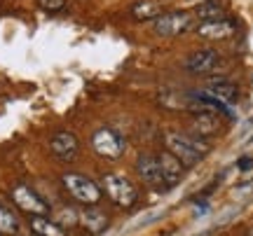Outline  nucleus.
<instances>
[{
	"instance_id": "nucleus-6",
	"label": "nucleus",
	"mask_w": 253,
	"mask_h": 236,
	"mask_svg": "<svg viewBox=\"0 0 253 236\" xmlns=\"http://www.w3.org/2000/svg\"><path fill=\"white\" fill-rule=\"evenodd\" d=\"M9 197L14 201V206L19 210H24L26 215H49V203H47L33 187H28L24 182H19L12 187Z\"/></svg>"
},
{
	"instance_id": "nucleus-20",
	"label": "nucleus",
	"mask_w": 253,
	"mask_h": 236,
	"mask_svg": "<svg viewBox=\"0 0 253 236\" xmlns=\"http://www.w3.org/2000/svg\"><path fill=\"white\" fill-rule=\"evenodd\" d=\"M188 5H199V2H204V0H185Z\"/></svg>"
},
{
	"instance_id": "nucleus-16",
	"label": "nucleus",
	"mask_w": 253,
	"mask_h": 236,
	"mask_svg": "<svg viewBox=\"0 0 253 236\" xmlns=\"http://www.w3.org/2000/svg\"><path fill=\"white\" fill-rule=\"evenodd\" d=\"M131 14L138 21H155V19L162 14V7L157 0H138L131 5Z\"/></svg>"
},
{
	"instance_id": "nucleus-3",
	"label": "nucleus",
	"mask_w": 253,
	"mask_h": 236,
	"mask_svg": "<svg viewBox=\"0 0 253 236\" xmlns=\"http://www.w3.org/2000/svg\"><path fill=\"white\" fill-rule=\"evenodd\" d=\"M61 185H63V190L71 194V199H75L82 206H96L101 201V197H103L99 185L91 180V178L82 175V173H73V171L63 173Z\"/></svg>"
},
{
	"instance_id": "nucleus-7",
	"label": "nucleus",
	"mask_w": 253,
	"mask_h": 236,
	"mask_svg": "<svg viewBox=\"0 0 253 236\" xmlns=\"http://www.w3.org/2000/svg\"><path fill=\"white\" fill-rule=\"evenodd\" d=\"M49 150H52V155L59 162L73 164L80 155V140H78V136L73 131H59L49 140Z\"/></svg>"
},
{
	"instance_id": "nucleus-21",
	"label": "nucleus",
	"mask_w": 253,
	"mask_h": 236,
	"mask_svg": "<svg viewBox=\"0 0 253 236\" xmlns=\"http://www.w3.org/2000/svg\"><path fill=\"white\" fill-rule=\"evenodd\" d=\"M246 236H253V229H249V232H246Z\"/></svg>"
},
{
	"instance_id": "nucleus-2",
	"label": "nucleus",
	"mask_w": 253,
	"mask_h": 236,
	"mask_svg": "<svg viewBox=\"0 0 253 236\" xmlns=\"http://www.w3.org/2000/svg\"><path fill=\"white\" fill-rule=\"evenodd\" d=\"M99 187L115 206H120V208H131L136 201H138V190H136V185L129 180V178L120 175V173H103Z\"/></svg>"
},
{
	"instance_id": "nucleus-14",
	"label": "nucleus",
	"mask_w": 253,
	"mask_h": 236,
	"mask_svg": "<svg viewBox=\"0 0 253 236\" xmlns=\"http://www.w3.org/2000/svg\"><path fill=\"white\" fill-rule=\"evenodd\" d=\"M28 227L36 236H68L66 227L54 222L49 215H28Z\"/></svg>"
},
{
	"instance_id": "nucleus-11",
	"label": "nucleus",
	"mask_w": 253,
	"mask_h": 236,
	"mask_svg": "<svg viewBox=\"0 0 253 236\" xmlns=\"http://www.w3.org/2000/svg\"><path fill=\"white\" fill-rule=\"evenodd\" d=\"M204 94H209L211 99L220 101L223 105H235V103H239V87L230 80H211L207 84Z\"/></svg>"
},
{
	"instance_id": "nucleus-8",
	"label": "nucleus",
	"mask_w": 253,
	"mask_h": 236,
	"mask_svg": "<svg viewBox=\"0 0 253 236\" xmlns=\"http://www.w3.org/2000/svg\"><path fill=\"white\" fill-rule=\"evenodd\" d=\"M220 66V54L211 47H204V49H197L185 59L183 68L188 70L190 75H211Z\"/></svg>"
},
{
	"instance_id": "nucleus-5",
	"label": "nucleus",
	"mask_w": 253,
	"mask_h": 236,
	"mask_svg": "<svg viewBox=\"0 0 253 236\" xmlns=\"http://www.w3.org/2000/svg\"><path fill=\"white\" fill-rule=\"evenodd\" d=\"M192 28H197V17L190 12H162L160 17L153 21V31L162 37H176L183 35Z\"/></svg>"
},
{
	"instance_id": "nucleus-9",
	"label": "nucleus",
	"mask_w": 253,
	"mask_h": 236,
	"mask_svg": "<svg viewBox=\"0 0 253 236\" xmlns=\"http://www.w3.org/2000/svg\"><path fill=\"white\" fill-rule=\"evenodd\" d=\"M136 173H138V178H141L148 187H153V190H157V192L167 190V187H164V178H162V169H160V162H157V155H138V159H136Z\"/></svg>"
},
{
	"instance_id": "nucleus-10",
	"label": "nucleus",
	"mask_w": 253,
	"mask_h": 236,
	"mask_svg": "<svg viewBox=\"0 0 253 236\" xmlns=\"http://www.w3.org/2000/svg\"><path fill=\"white\" fill-rule=\"evenodd\" d=\"M157 162H160V169H162V178H164V187L167 190H171L176 187L178 182L183 180V171H185V166H183L171 152H160L157 155Z\"/></svg>"
},
{
	"instance_id": "nucleus-1",
	"label": "nucleus",
	"mask_w": 253,
	"mask_h": 236,
	"mask_svg": "<svg viewBox=\"0 0 253 236\" xmlns=\"http://www.w3.org/2000/svg\"><path fill=\"white\" fill-rule=\"evenodd\" d=\"M164 147H167V152H171L185 169L199 164L209 155V150H211V145H209L204 138H197V136H192V134H178V131H169V134L164 136Z\"/></svg>"
},
{
	"instance_id": "nucleus-22",
	"label": "nucleus",
	"mask_w": 253,
	"mask_h": 236,
	"mask_svg": "<svg viewBox=\"0 0 253 236\" xmlns=\"http://www.w3.org/2000/svg\"><path fill=\"white\" fill-rule=\"evenodd\" d=\"M157 2H160V5H162V2H169V0H157Z\"/></svg>"
},
{
	"instance_id": "nucleus-13",
	"label": "nucleus",
	"mask_w": 253,
	"mask_h": 236,
	"mask_svg": "<svg viewBox=\"0 0 253 236\" xmlns=\"http://www.w3.org/2000/svg\"><path fill=\"white\" fill-rule=\"evenodd\" d=\"M199 35L207 37V40H225L235 33V24L230 19H216V21H202L197 28Z\"/></svg>"
},
{
	"instance_id": "nucleus-15",
	"label": "nucleus",
	"mask_w": 253,
	"mask_h": 236,
	"mask_svg": "<svg viewBox=\"0 0 253 236\" xmlns=\"http://www.w3.org/2000/svg\"><path fill=\"white\" fill-rule=\"evenodd\" d=\"M21 232V220L14 210L0 203V236H17Z\"/></svg>"
},
{
	"instance_id": "nucleus-19",
	"label": "nucleus",
	"mask_w": 253,
	"mask_h": 236,
	"mask_svg": "<svg viewBox=\"0 0 253 236\" xmlns=\"http://www.w3.org/2000/svg\"><path fill=\"white\" fill-rule=\"evenodd\" d=\"M242 171H249V169H253V157H244V159H239V164H237Z\"/></svg>"
},
{
	"instance_id": "nucleus-4",
	"label": "nucleus",
	"mask_w": 253,
	"mask_h": 236,
	"mask_svg": "<svg viewBox=\"0 0 253 236\" xmlns=\"http://www.w3.org/2000/svg\"><path fill=\"white\" fill-rule=\"evenodd\" d=\"M91 147L101 159H108V162H118L120 157L125 155L126 150V140L122 134H118L115 129L110 127H101L91 134Z\"/></svg>"
},
{
	"instance_id": "nucleus-18",
	"label": "nucleus",
	"mask_w": 253,
	"mask_h": 236,
	"mask_svg": "<svg viewBox=\"0 0 253 236\" xmlns=\"http://www.w3.org/2000/svg\"><path fill=\"white\" fill-rule=\"evenodd\" d=\"M68 0H38V7L45 12H61Z\"/></svg>"
},
{
	"instance_id": "nucleus-17",
	"label": "nucleus",
	"mask_w": 253,
	"mask_h": 236,
	"mask_svg": "<svg viewBox=\"0 0 253 236\" xmlns=\"http://www.w3.org/2000/svg\"><path fill=\"white\" fill-rule=\"evenodd\" d=\"M195 17H197L199 24L202 21H216V19H225V9L216 0H204V2H199Z\"/></svg>"
},
{
	"instance_id": "nucleus-12",
	"label": "nucleus",
	"mask_w": 253,
	"mask_h": 236,
	"mask_svg": "<svg viewBox=\"0 0 253 236\" xmlns=\"http://www.w3.org/2000/svg\"><path fill=\"white\" fill-rule=\"evenodd\" d=\"M78 225H80L84 232H89L91 236H99L103 234L110 225V218L103 213V210L94 208V206H87V208L80 213V218H78Z\"/></svg>"
}]
</instances>
